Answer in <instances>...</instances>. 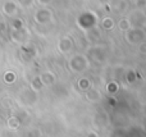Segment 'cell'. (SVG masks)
<instances>
[{
	"instance_id": "cell-1",
	"label": "cell",
	"mask_w": 146,
	"mask_h": 137,
	"mask_svg": "<svg viewBox=\"0 0 146 137\" xmlns=\"http://www.w3.org/2000/svg\"><path fill=\"white\" fill-rule=\"evenodd\" d=\"M13 10H14V5H13L12 3H7V4L4 5V12L5 13L10 14V13H13Z\"/></svg>"
}]
</instances>
